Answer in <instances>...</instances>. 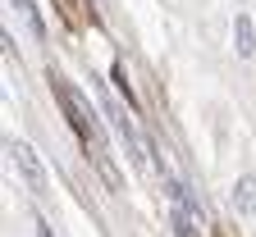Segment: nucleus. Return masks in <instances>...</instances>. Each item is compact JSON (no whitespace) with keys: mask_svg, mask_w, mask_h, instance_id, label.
<instances>
[{"mask_svg":"<svg viewBox=\"0 0 256 237\" xmlns=\"http://www.w3.org/2000/svg\"><path fill=\"white\" fill-rule=\"evenodd\" d=\"M37 237H55V228L50 224H37Z\"/></svg>","mask_w":256,"mask_h":237,"instance_id":"6e6552de","label":"nucleus"},{"mask_svg":"<svg viewBox=\"0 0 256 237\" xmlns=\"http://www.w3.org/2000/svg\"><path fill=\"white\" fill-rule=\"evenodd\" d=\"M55 100H60V110H64V119H69V128L78 132L82 142H101V132H96V114H92V105L69 87V82H55Z\"/></svg>","mask_w":256,"mask_h":237,"instance_id":"f257e3e1","label":"nucleus"},{"mask_svg":"<svg viewBox=\"0 0 256 237\" xmlns=\"http://www.w3.org/2000/svg\"><path fill=\"white\" fill-rule=\"evenodd\" d=\"M174 237H202L197 215H192V210H183V206H174Z\"/></svg>","mask_w":256,"mask_h":237,"instance_id":"39448f33","label":"nucleus"},{"mask_svg":"<svg viewBox=\"0 0 256 237\" xmlns=\"http://www.w3.org/2000/svg\"><path fill=\"white\" fill-rule=\"evenodd\" d=\"M234 210L238 215H256V174H242L238 183H234Z\"/></svg>","mask_w":256,"mask_h":237,"instance_id":"7ed1b4c3","label":"nucleus"},{"mask_svg":"<svg viewBox=\"0 0 256 237\" xmlns=\"http://www.w3.org/2000/svg\"><path fill=\"white\" fill-rule=\"evenodd\" d=\"M10 155H14V164H18V174L28 178V187L42 196V192H46V169H42L37 151H32L28 142H18V137H10Z\"/></svg>","mask_w":256,"mask_h":237,"instance_id":"f03ea898","label":"nucleus"},{"mask_svg":"<svg viewBox=\"0 0 256 237\" xmlns=\"http://www.w3.org/2000/svg\"><path fill=\"white\" fill-rule=\"evenodd\" d=\"M14 9H18L23 23L32 27V37H46V23H42V14H37V5H32V0H14Z\"/></svg>","mask_w":256,"mask_h":237,"instance_id":"423d86ee","label":"nucleus"},{"mask_svg":"<svg viewBox=\"0 0 256 237\" xmlns=\"http://www.w3.org/2000/svg\"><path fill=\"white\" fill-rule=\"evenodd\" d=\"M234 50H238L242 59H252V55H256V27H252V18H247V14H238V18H234Z\"/></svg>","mask_w":256,"mask_h":237,"instance_id":"20e7f679","label":"nucleus"},{"mask_svg":"<svg viewBox=\"0 0 256 237\" xmlns=\"http://www.w3.org/2000/svg\"><path fill=\"white\" fill-rule=\"evenodd\" d=\"M110 78H114V87L124 91V100H128V105H138V96H133V87H128V78H124V64H114V69H110Z\"/></svg>","mask_w":256,"mask_h":237,"instance_id":"0eeeda50","label":"nucleus"}]
</instances>
